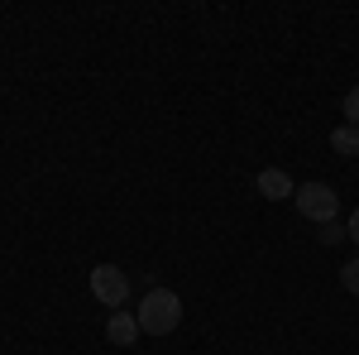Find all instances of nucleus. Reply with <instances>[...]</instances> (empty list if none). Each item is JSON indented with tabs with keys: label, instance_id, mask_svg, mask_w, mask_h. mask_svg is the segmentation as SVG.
Masks as SVG:
<instances>
[{
	"label": "nucleus",
	"instance_id": "8",
	"mask_svg": "<svg viewBox=\"0 0 359 355\" xmlns=\"http://www.w3.org/2000/svg\"><path fill=\"white\" fill-rule=\"evenodd\" d=\"M316 235H321V245H335V240H345V235H350V231H345V226H340V221H326V226H321V231H316Z\"/></svg>",
	"mask_w": 359,
	"mask_h": 355
},
{
	"label": "nucleus",
	"instance_id": "1",
	"mask_svg": "<svg viewBox=\"0 0 359 355\" xmlns=\"http://www.w3.org/2000/svg\"><path fill=\"white\" fill-rule=\"evenodd\" d=\"M135 317H139V331L144 336H168V331L182 322V298L172 288H154V293H144Z\"/></svg>",
	"mask_w": 359,
	"mask_h": 355
},
{
	"label": "nucleus",
	"instance_id": "5",
	"mask_svg": "<svg viewBox=\"0 0 359 355\" xmlns=\"http://www.w3.org/2000/svg\"><path fill=\"white\" fill-rule=\"evenodd\" d=\"M259 192H264L269 202H283V197H292V192H297V183H292L283 168H264V173H259Z\"/></svg>",
	"mask_w": 359,
	"mask_h": 355
},
{
	"label": "nucleus",
	"instance_id": "6",
	"mask_svg": "<svg viewBox=\"0 0 359 355\" xmlns=\"http://www.w3.org/2000/svg\"><path fill=\"white\" fill-rule=\"evenodd\" d=\"M331 149H335V154H345V159L359 154V125H340V130L331 135Z\"/></svg>",
	"mask_w": 359,
	"mask_h": 355
},
{
	"label": "nucleus",
	"instance_id": "7",
	"mask_svg": "<svg viewBox=\"0 0 359 355\" xmlns=\"http://www.w3.org/2000/svg\"><path fill=\"white\" fill-rule=\"evenodd\" d=\"M340 283H345V293H355V298H359V259L340 264Z\"/></svg>",
	"mask_w": 359,
	"mask_h": 355
},
{
	"label": "nucleus",
	"instance_id": "10",
	"mask_svg": "<svg viewBox=\"0 0 359 355\" xmlns=\"http://www.w3.org/2000/svg\"><path fill=\"white\" fill-rule=\"evenodd\" d=\"M345 231H350V240H355V245H359V207H355V212H350V226H345Z\"/></svg>",
	"mask_w": 359,
	"mask_h": 355
},
{
	"label": "nucleus",
	"instance_id": "9",
	"mask_svg": "<svg viewBox=\"0 0 359 355\" xmlns=\"http://www.w3.org/2000/svg\"><path fill=\"white\" fill-rule=\"evenodd\" d=\"M345 125H359V86L345 91Z\"/></svg>",
	"mask_w": 359,
	"mask_h": 355
},
{
	"label": "nucleus",
	"instance_id": "3",
	"mask_svg": "<svg viewBox=\"0 0 359 355\" xmlns=\"http://www.w3.org/2000/svg\"><path fill=\"white\" fill-rule=\"evenodd\" d=\"M91 298L101 302V307H125V302H130V278H125V269L96 264V269H91Z\"/></svg>",
	"mask_w": 359,
	"mask_h": 355
},
{
	"label": "nucleus",
	"instance_id": "4",
	"mask_svg": "<svg viewBox=\"0 0 359 355\" xmlns=\"http://www.w3.org/2000/svg\"><path fill=\"white\" fill-rule=\"evenodd\" d=\"M106 336H111V346H135L144 331H139L135 312H125V307H120V312H111V322H106Z\"/></svg>",
	"mask_w": 359,
	"mask_h": 355
},
{
	"label": "nucleus",
	"instance_id": "2",
	"mask_svg": "<svg viewBox=\"0 0 359 355\" xmlns=\"http://www.w3.org/2000/svg\"><path fill=\"white\" fill-rule=\"evenodd\" d=\"M292 202H297V212H302L306 221H316V226L335 221V212H340V197H335V188H326V183H302V188L292 192Z\"/></svg>",
	"mask_w": 359,
	"mask_h": 355
}]
</instances>
